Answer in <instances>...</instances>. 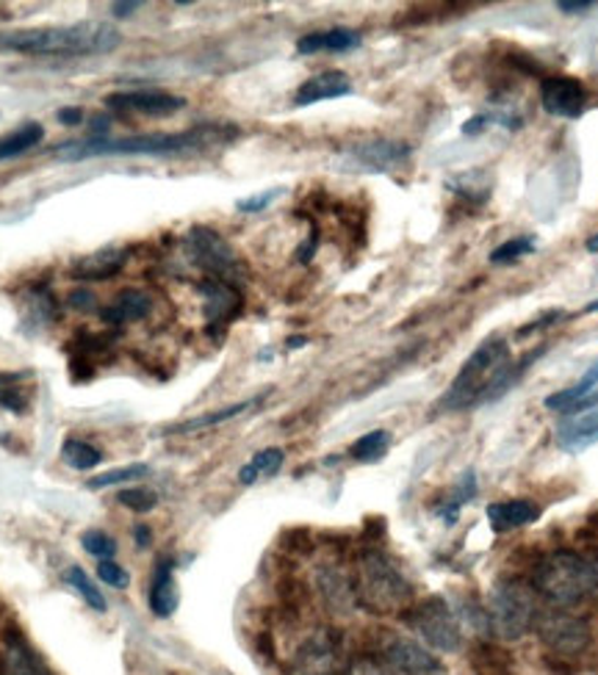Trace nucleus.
Listing matches in <instances>:
<instances>
[{
	"mask_svg": "<svg viewBox=\"0 0 598 675\" xmlns=\"http://www.w3.org/2000/svg\"><path fill=\"white\" fill-rule=\"evenodd\" d=\"M537 354H544V349L526 354L521 363L513 365L510 360V347L501 338H488L476 347V352L471 354L463 363V368L458 372V377L452 379V385L446 388V393L435 402V415L446 413H460V410L469 408H483V404L496 402L507 390L519 383V377L524 374L526 365L532 360H537Z\"/></svg>",
	"mask_w": 598,
	"mask_h": 675,
	"instance_id": "nucleus-1",
	"label": "nucleus"
},
{
	"mask_svg": "<svg viewBox=\"0 0 598 675\" xmlns=\"http://www.w3.org/2000/svg\"><path fill=\"white\" fill-rule=\"evenodd\" d=\"M236 136L238 128H233V125L205 122V125L180 130V134H141L128 136V139H109V136H98L95 139L92 136V139L86 141H67V145L55 150V155L62 161H84L98 159V155H177V152L227 145Z\"/></svg>",
	"mask_w": 598,
	"mask_h": 675,
	"instance_id": "nucleus-2",
	"label": "nucleus"
},
{
	"mask_svg": "<svg viewBox=\"0 0 598 675\" xmlns=\"http://www.w3.org/2000/svg\"><path fill=\"white\" fill-rule=\"evenodd\" d=\"M116 45H120V30L109 23H98V20L0 34V48L25 55H64V59H80V55L111 53Z\"/></svg>",
	"mask_w": 598,
	"mask_h": 675,
	"instance_id": "nucleus-3",
	"label": "nucleus"
},
{
	"mask_svg": "<svg viewBox=\"0 0 598 675\" xmlns=\"http://www.w3.org/2000/svg\"><path fill=\"white\" fill-rule=\"evenodd\" d=\"M532 587L551 607H576L598 590V567L585 554L562 548V551H551L537 562Z\"/></svg>",
	"mask_w": 598,
	"mask_h": 675,
	"instance_id": "nucleus-4",
	"label": "nucleus"
},
{
	"mask_svg": "<svg viewBox=\"0 0 598 675\" xmlns=\"http://www.w3.org/2000/svg\"><path fill=\"white\" fill-rule=\"evenodd\" d=\"M354 598L374 615H394L413 601V585L397 562L377 548H366L354 562Z\"/></svg>",
	"mask_w": 598,
	"mask_h": 675,
	"instance_id": "nucleus-5",
	"label": "nucleus"
},
{
	"mask_svg": "<svg viewBox=\"0 0 598 675\" xmlns=\"http://www.w3.org/2000/svg\"><path fill=\"white\" fill-rule=\"evenodd\" d=\"M485 617H488V628L499 639H507V642L521 639L535 626V590L521 578H499L488 592Z\"/></svg>",
	"mask_w": 598,
	"mask_h": 675,
	"instance_id": "nucleus-6",
	"label": "nucleus"
},
{
	"mask_svg": "<svg viewBox=\"0 0 598 675\" xmlns=\"http://www.w3.org/2000/svg\"><path fill=\"white\" fill-rule=\"evenodd\" d=\"M404 621H408V626L413 628L429 648H435V651L454 653L460 651V646H463L460 621L446 598L440 596L424 598L419 607L410 609Z\"/></svg>",
	"mask_w": 598,
	"mask_h": 675,
	"instance_id": "nucleus-7",
	"label": "nucleus"
},
{
	"mask_svg": "<svg viewBox=\"0 0 598 675\" xmlns=\"http://www.w3.org/2000/svg\"><path fill=\"white\" fill-rule=\"evenodd\" d=\"M186 255L200 272L211 274L214 280H225L236 286L238 274L245 272L231 243L211 227H191L186 233Z\"/></svg>",
	"mask_w": 598,
	"mask_h": 675,
	"instance_id": "nucleus-8",
	"label": "nucleus"
},
{
	"mask_svg": "<svg viewBox=\"0 0 598 675\" xmlns=\"http://www.w3.org/2000/svg\"><path fill=\"white\" fill-rule=\"evenodd\" d=\"M532 628L540 637V642L557 657H576L590 646V623L580 615H571L568 609H537Z\"/></svg>",
	"mask_w": 598,
	"mask_h": 675,
	"instance_id": "nucleus-9",
	"label": "nucleus"
},
{
	"mask_svg": "<svg viewBox=\"0 0 598 675\" xmlns=\"http://www.w3.org/2000/svg\"><path fill=\"white\" fill-rule=\"evenodd\" d=\"M344 673V646L341 637L331 628L311 634L297 648L291 659V675H341Z\"/></svg>",
	"mask_w": 598,
	"mask_h": 675,
	"instance_id": "nucleus-10",
	"label": "nucleus"
},
{
	"mask_svg": "<svg viewBox=\"0 0 598 675\" xmlns=\"http://www.w3.org/2000/svg\"><path fill=\"white\" fill-rule=\"evenodd\" d=\"M540 105L546 114L560 120H580L587 105V89L582 80L568 75H551L540 84Z\"/></svg>",
	"mask_w": 598,
	"mask_h": 675,
	"instance_id": "nucleus-11",
	"label": "nucleus"
},
{
	"mask_svg": "<svg viewBox=\"0 0 598 675\" xmlns=\"http://www.w3.org/2000/svg\"><path fill=\"white\" fill-rule=\"evenodd\" d=\"M383 662L399 675H440L444 664L422 642L408 637H391L383 646Z\"/></svg>",
	"mask_w": 598,
	"mask_h": 675,
	"instance_id": "nucleus-12",
	"label": "nucleus"
},
{
	"mask_svg": "<svg viewBox=\"0 0 598 675\" xmlns=\"http://www.w3.org/2000/svg\"><path fill=\"white\" fill-rule=\"evenodd\" d=\"M200 293H202V313H205L211 327H216V324L225 327V324H231L233 318L241 313V308H245L241 291H238V286H233V283L208 277V280L200 283Z\"/></svg>",
	"mask_w": 598,
	"mask_h": 675,
	"instance_id": "nucleus-13",
	"label": "nucleus"
},
{
	"mask_svg": "<svg viewBox=\"0 0 598 675\" xmlns=\"http://www.w3.org/2000/svg\"><path fill=\"white\" fill-rule=\"evenodd\" d=\"M105 105L114 111H136V114L145 116H170L177 114L184 109L186 100L177 98V95H166L159 89H145V91H116L105 98Z\"/></svg>",
	"mask_w": 598,
	"mask_h": 675,
	"instance_id": "nucleus-14",
	"label": "nucleus"
},
{
	"mask_svg": "<svg viewBox=\"0 0 598 675\" xmlns=\"http://www.w3.org/2000/svg\"><path fill=\"white\" fill-rule=\"evenodd\" d=\"M557 446L562 451L580 454V451L590 449L598 443V408L576 410V413L562 415L560 424L555 429Z\"/></svg>",
	"mask_w": 598,
	"mask_h": 675,
	"instance_id": "nucleus-15",
	"label": "nucleus"
},
{
	"mask_svg": "<svg viewBox=\"0 0 598 675\" xmlns=\"http://www.w3.org/2000/svg\"><path fill=\"white\" fill-rule=\"evenodd\" d=\"M546 408L555 410V413H560V415L576 413V410L598 408V360L590 365V368H587L585 377H582L580 383L546 396Z\"/></svg>",
	"mask_w": 598,
	"mask_h": 675,
	"instance_id": "nucleus-16",
	"label": "nucleus"
},
{
	"mask_svg": "<svg viewBox=\"0 0 598 675\" xmlns=\"http://www.w3.org/2000/svg\"><path fill=\"white\" fill-rule=\"evenodd\" d=\"M316 585L322 592L324 603L338 612V615H347L358 607V598H354V582L344 567L338 565H322L316 573Z\"/></svg>",
	"mask_w": 598,
	"mask_h": 675,
	"instance_id": "nucleus-17",
	"label": "nucleus"
},
{
	"mask_svg": "<svg viewBox=\"0 0 598 675\" xmlns=\"http://www.w3.org/2000/svg\"><path fill=\"white\" fill-rule=\"evenodd\" d=\"M410 145L404 141H363V145H354L349 147V155L361 166L374 172H385V170H394V166L404 164L410 159Z\"/></svg>",
	"mask_w": 598,
	"mask_h": 675,
	"instance_id": "nucleus-18",
	"label": "nucleus"
},
{
	"mask_svg": "<svg viewBox=\"0 0 598 675\" xmlns=\"http://www.w3.org/2000/svg\"><path fill=\"white\" fill-rule=\"evenodd\" d=\"M485 515H488V524L496 535H507V532L535 524L537 517H540V507L530 499L494 501V504H488Z\"/></svg>",
	"mask_w": 598,
	"mask_h": 675,
	"instance_id": "nucleus-19",
	"label": "nucleus"
},
{
	"mask_svg": "<svg viewBox=\"0 0 598 675\" xmlns=\"http://www.w3.org/2000/svg\"><path fill=\"white\" fill-rule=\"evenodd\" d=\"M352 91V80L341 70H331V73L313 75L306 84L299 86L297 95H294V105H313L322 103V100H336L344 98Z\"/></svg>",
	"mask_w": 598,
	"mask_h": 675,
	"instance_id": "nucleus-20",
	"label": "nucleus"
},
{
	"mask_svg": "<svg viewBox=\"0 0 598 675\" xmlns=\"http://www.w3.org/2000/svg\"><path fill=\"white\" fill-rule=\"evenodd\" d=\"M147 603H150V612L155 617H172V612L177 609V587H175V565L172 560L161 557L155 562L153 578H150V590H147Z\"/></svg>",
	"mask_w": 598,
	"mask_h": 675,
	"instance_id": "nucleus-21",
	"label": "nucleus"
},
{
	"mask_svg": "<svg viewBox=\"0 0 598 675\" xmlns=\"http://www.w3.org/2000/svg\"><path fill=\"white\" fill-rule=\"evenodd\" d=\"M150 308H153L150 293L139 291V288H125V291L116 293L114 302L105 304L103 311H100V316H103L105 324L120 327V324L139 322V318H145L147 313H150Z\"/></svg>",
	"mask_w": 598,
	"mask_h": 675,
	"instance_id": "nucleus-22",
	"label": "nucleus"
},
{
	"mask_svg": "<svg viewBox=\"0 0 598 675\" xmlns=\"http://www.w3.org/2000/svg\"><path fill=\"white\" fill-rule=\"evenodd\" d=\"M361 48V34L352 28H331V30H316V34H306V37L297 42V53L313 55L322 53V50H331V53H347V50Z\"/></svg>",
	"mask_w": 598,
	"mask_h": 675,
	"instance_id": "nucleus-23",
	"label": "nucleus"
},
{
	"mask_svg": "<svg viewBox=\"0 0 598 675\" xmlns=\"http://www.w3.org/2000/svg\"><path fill=\"white\" fill-rule=\"evenodd\" d=\"M125 261H128L125 250L92 252V255L75 261L73 277L75 280H105V277H114L116 272H123Z\"/></svg>",
	"mask_w": 598,
	"mask_h": 675,
	"instance_id": "nucleus-24",
	"label": "nucleus"
},
{
	"mask_svg": "<svg viewBox=\"0 0 598 675\" xmlns=\"http://www.w3.org/2000/svg\"><path fill=\"white\" fill-rule=\"evenodd\" d=\"M0 675H48L37 662L34 651L25 646L20 634H9L7 648L0 653Z\"/></svg>",
	"mask_w": 598,
	"mask_h": 675,
	"instance_id": "nucleus-25",
	"label": "nucleus"
},
{
	"mask_svg": "<svg viewBox=\"0 0 598 675\" xmlns=\"http://www.w3.org/2000/svg\"><path fill=\"white\" fill-rule=\"evenodd\" d=\"M256 404H261V396H258V399H247V402L231 404V408L214 410V413L197 415V418L180 421V424L170 426V429H166V435H191V433H200V429H208V426L225 424V421H231V418H236V415L247 413V410L256 408Z\"/></svg>",
	"mask_w": 598,
	"mask_h": 675,
	"instance_id": "nucleus-26",
	"label": "nucleus"
},
{
	"mask_svg": "<svg viewBox=\"0 0 598 675\" xmlns=\"http://www.w3.org/2000/svg\"><path fill=\"white\" fill-rule=\"evenodd\" d=\"M474 496H476V476L474 471H465V474L460 476L458 485H454L452 493L446 496V499L435 507V515H438L446 526H454L458 524L460 510H463Z\"/></svg>",
	"mask_w": 598,
	"mask_h": 675,
	"instance_id": "nucleus-27",
	"label": "nucleus"
},
{
	"mask_svg": "<svg viewBox=\"0 0 598 675\" xmlns=\"http://www.w3.org/2000/svg\"><path fill=\"white\" fill-rule=\"evenodd\" d=\"M45 139V128L39 122H25L12 134L0 136V161L17 159L23 152H28L32 147H37Z\"/></svg>",
	"mask_w": 598,
	"mask_h": 675,
	"instance_id": "nucleus-28",
	"label": "nucleus"
},
{
	"mask_svg": "<svg viewBox=\"0 0 598 675\" xmlns=\"http://www.w3.org/2000/svg\"><path fill=\"white\" fill-rule=\"evenodd\" d=\"M446 189L460 195L463 200L474 202V205H483V202L494 195L488 172H483V170H471V172H463V175L452 177V180L446 183Z\"/></svg>",
	"mask_w": 598,
	"mask_h": 675,
	"instance_id": "nucleus-29",
	"label": "nucleus"
},
{
	"mask_svg": "<svg viewBox=\"0 0 598 675\" xmlns=\"http://www.w3.org/2000/svg\"><path fill=\"white\" fill-rule=\"evenodd\" d=\"M283 463H286V451L277 449V446L258 451V454H252L250 463L238 471V482L241 485H256L261 476H275L283 468Z\"/></svg>",
	"mask_w": 598,
	"mask_h": 675,
	"instance_id": "nucleus-30",
	"label": "nucleus"
},
{
	"mask_svg": "<svg viewBox=\"0 0 598 675\" xmlns=\"http://www.w3.org/2000/svg\"><path fill=\"white\" fill-rule=\"evenodd\" d=\"M62 460L70 465L73 471H92L103 463V451L95 449L92 443H84L78 438H67L62 446Z\"/></svg>",
	"mask_w": 598,
	"mask_h": 675,
	"instance_id": "nucleus-31",
	"label": "nucleus"
},
{
	"mask_svg": "<svg viewBox=\"0 0 598 675\" xmlns=\"http://www.w3.org/2000/svg\"><path fill=\"white\" fill-rule=\"evenodd\" d=\"M388 449H391V433L388 429H374V433H366L363 438L354 440L349 454L358 463H377V460H383Z\"/></svg>",
	"mask_w": 598,
	"mask_h": 675,
	"instance_id": "nucleus-32",
	"label": "nucleus"
},
{
	"mask_svg": "<svg viewBox=\"0 0 598 675\" xmlns=\"http://www.w3.org/2000/svg\"><path fill=\"white\" fill-rule=\"evenodd\" d=\"M64 578H67V585L73 587V590L78 592V596L84 598V601L89 603V607H92L95 612H100V615H103V612H109V603H105V596H103V592H100V587L95 585L92 578L86 576L84 567L73 565L67 573H64Z\"/></svg>",
	"mask_w": 598,
	"mask_h": 675,
	"instance_id": "nucleus-33",
	"label": "nucleus"
},
{
	"mask_svg": "<svg viewBox=\"0 0 598 675\" xmlns=\"http://www.w3.org/2000/svg\"><path fill=\"white\" fill-rule=\"evenodd\" d=\"M474 673L476 675H513V662H510V657H507L501 648L485 642V646L476 648V653H474Z\"/></svg>",
	"mask_w": 598,
	"mask_h": 675,
	"instance_id": "nucleus-34",
	"label": "nucleus"
},
{
	"mask_svg": "<svg viewBox=\"0 0 598 675\" xmlns=\"http://www.w3.org/2000/svg\"><path fill=\"white\" fill-rule=\"evenodd\" d=\"M28 374H0V408L9 413H25L28 410V393L20 385Z\"/></svg>",
	"mask_w": 598,
	"mask_h": 675,
	"instance_id": "nucleus-35",
	"label": "nucleus"
},
{
	"mask_svg": "<svg viewBox=\"0 0 598 675\" xmlns=\"http://www.w3.org/2000/svg\"><path fill=\"white\" fill-rule=\"evenodd\" d=\"M537 250V238L535 236H515L510 241L499 243L494 252H490V263L496 266H507V263L521 261L524 255H532Z\"/></svg>",
	"mask_w": 598,
	"mask_h": 675,
	"instance_id": "nucleus-36",
	"label": "nucleus"
},
{
	"mask_svg": "<svg viewBox=\"0 0 598 675\" xmlns=\"http://www.w3.org/2000/svg\"><path fill=\"white\" fill-rule=\"evenodd\" d=\"M147 474H150V468H147V465L134 463V465H125V468L105 471V474H100V476H95V479L86 482V487H89V490H103V487L128 485V482L145 479Z\"/></svg>",
	"mask_w": 598,
	"mask_h": 675,
	"instance_id": "nucleus-37",
	"label": "nucleus"
},
{
	"mask_svg": "<svg viewBox=\"0 0 598 675\" xmlns=\"http://www.w3.org/2000/svg\"><path fill=\"white\" fill-rule=\"evenodd\" d=\"M25 322H37V324H50L55 316V299L50 297L48 288H34L28 297H25Z\"/></svg>",
	"mask_w": 598,
	"mask_h": 675,
	"instance_id": "nucleus-38",
	"label": "nucleus"
},
{
	"mask_svg": "<svg viewBox=\"0 0 598 675\" xmlns=\"http://www.w3.org/2000/svg\"><path fill=\"white\" fill-rule=\"evenodd\" d=\"M116 501H120L125 510L136 512V515H145V512L155 510L159 496H155L153 490H147V487H128V490H123V493L116 496Z\"/></svg>",
	"mask_w": 598,
	"mask_h": 675,
	"instance_id": "nucleus-39",
	"label": "nucleus"
},
{
	"mask_svg": "<svg viewBox=\"0 0 598 675\" xmlns=\"http://www.w3.org/2000/svg\"><path fill=\"white\" fill-rule=\"evenodd\" d=\"M80 546H84L86 554L98 557V560H114V554H116L114 537H109L100 529L84 532V535H80Z\"/></svg>",
	"mask_w": 598,
	"mask_h": 675,
	"instance_id": "nucleus-40",
	"label": "nucleus"
},
{
	"mask_svg": "<svg viewBox=\"0 0 598 675\" xmlns=\"http://www.w3.org/2000/svg\"><path fill=\"white\" fill-rule=\"evenodd\" d=\"M98 576L105 587H114V590H125L130 585V576L123 565H116L114 560H100Z\"/></svg>",
	"mask_w": 598,
	"mask_h": 675,
	"instance_id": "nucleus-41",
	"label": "nucleus"
},
{
	"mask_svg": "<svg viewBox=\"0 0 598 675\" xmlns=\"http://www.w3.org/2000/svg\"><path fill=\"white\" fill-rule=\"evenodd\" d=\"M341 675H399L397 670L388 667V664L383 662V659H354V662H349L347 667H344Z\"/></svg>",
	"mask_w": 598,
	"mask_h": 675,
	"instance_id": "nucleus-42",
	"label": "nucleus"
},
{
	"mask_svg": "<svg viewBox=\"0 0 598 675\" xmlns=\"http://www.w3.org/2000/svg\"><path fill=\"white\" fill-rule=\"evenodd\" d=\"M277 197H283V189H266V191H258V195L252 197H245V200H238L236 208L241 213H261L266 211L272 202L277 200Z\"/></svg>",
	"mask_w": 598,
	"mask_h": 675,
	"instance_id": "nucleus-43",
	"label": "nucleus"
},
{
	"mask_svg": "<svg viewBox=\"0 0 598 675\" xmlns=\"http://www.w3.org/2000/svg\"><path fill=\"white\" fill-rule=\"evenodd\" d=\"M560 318H565V313H562V311H549V313H544V316H540V318H535V322H532V324H526V327H521L519 335L540 333V329H546V327H551V324L560 322Z\"/></svg>",
	"mask_w": 598,
	"mask_h": 675,
	"instance_id": "nucleus-44",
	"label": "nucleus"
},
{
	"mask_svg": "<svg viewBox=\"0 0 598 675\" xmlns=\"http://www.w3.org/2000/svg\"><path fill=\"white\" fill-rule=\"evenodd\" d=\"M67 304L73 308V311H92L95 293L92 291H73L67 297Z\"/></svg>",
	"mask_w": 598,
	"mask_h": 675,
	"instance_id": "nucleus-45",
	"label": "nucleus"
},
{
	"mask_svg": "<svg viewBox=\"0 0 598 675\" xmlns=\"http://www.w3.org/2000/svg\"><path fill=\"white\" fill-rule=\"evenodd\" d=\"M490 122H494V116H488V114L471 116V120L463 125V134H465V136H476V134H479V130L488 128Z\"/></svg>",
	"mask_w": 598,
	"mask_h": 675,
	"instance_id": "nucleus-46",
	"label": "nucleus"
},
{
	"mask_svg": "<svg viewBox=\"0 0 598 675\" xmlns=\"http://www.w3.org/2000/svg\"><path fill=\"white\" fill-rule=\"evenodd\" d=\"M557 9H560L562 14H582L587 12V9H593V3L590 0H560Z\"/></svg>",
	"mask_w": 598,
	"mask_h": 675,
	"instance_id": "nucleus-47",
	"label": "nucleus"
},
{
	"mask_svg": "<svg viewBox=\"0 0 598 675\" xmlns=\"http://www.w3.org/2000/svg\"><path fill=\"white\" fill-rule=\"evenodd\" d=\"M59 122H64V125H80L84 122V109H75V105L62 109L59 111Z\"/></svg>",
	"mask_w": 598,
	"mask_h": 675,
	"instance_id": "nucleus-48",
	"label": "nucleus"
},
{
	"mask_svg": "<svg viewBox=\"0 0 598 675\" xmlns=\"http://www.w3.org/2000/svg\"><path fill=\"white\" fill-rule=\"evenodd\" d=\"M134 537H136V546L139 548H147L150 546V540H153V532H150V526H136L134 529Z\"/></svg>",
	"mask_w": 598,
	"mask_h": 675,
	"instance_id": "nucleus-49",
	"label": "nucleus"
},
{
	"mask_svg": "<svg viewBox=\"0 0 598 675\" xmlns=\"http://www.w3.org/2000/svg\"><path fill=\"white\" fill-rule=\"evenodd\" d=\"M139 7H141V3H114V7H111V9H114L116 17H128V14H134Z\"/></svg>",
	"mask_w": 598,
	"mask_h": 675,
	"instance_id": "nucleus-50",
	"label": "nucleus"
},
{
	"mask_svg": "<svg viewBox=\"0 0 598 675\" xmlns=\"http://www.w3.org/2000/svg\"><path fill=\"white\" fill-rule=\"evenodd\" d=\"M306 343H308L306 338H299V335L297 338H288V349H299V347H306Z\"/></svg>",
	"mask_w": 598,
	"mask_h": 675,
	"instance_id": "nucleus-51",
	"label": "nucleus"
},
{
	"mask_svg": "<svg viewBox=\"0 0 598 675\" xmlns=\"http://www.w3.org/2000/svg\"><path fill=\"white\" fill-rule=\"evenodd\" d=\"M587 252H598V233L587 238Z\"/></svg>",
	"mask_w": 598,
	"mask_h": 675,
	"instance_id": "nucleus-52",
	"label": "nucleus"
},
{
	"mask_svg": "<svg viewBox=\"0 0 598 675\" xmlns=\"http://www.w3.org/2000/svg\"><path fill=\"white\" fill-rule=\"evenodd\" d=\"M585 313H598V299H596V302H590V304H587V308H585Z\"/></svg>",
	"mask_w": 598,
	"mask_h": 675,
	"instance_id": "nucleus-53",
	"label": "nucleus"
},
{
	"mask_svg": "<svg viewBox=\"0 0 598 675\" xmlns=\"http://www.w3.org/2000/svg\"><path fill=\"white\" fill-rule=\"evenodd\" d=\"M596 567H598V562H596ZM596 592H598V590H596Z\"/></svg>",
	"mask_w": 598,
	"mask_h": 675,
	"instance_id": "nucleus-54",
	"label": "nucleus"
}]
</instances>
